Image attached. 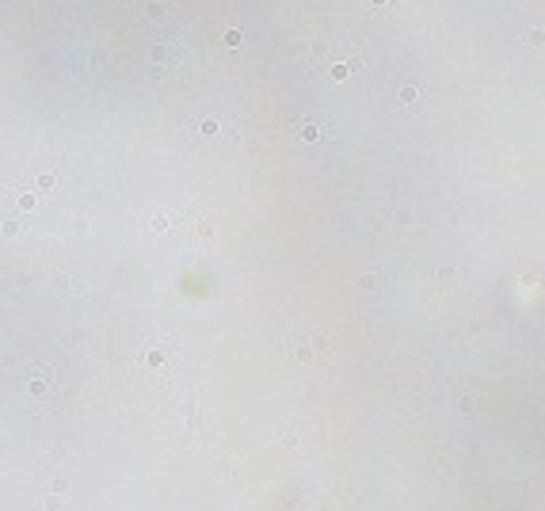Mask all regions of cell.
<instances>
[{
	"label": "cell",
	"mask_w": 545,
	"mask_h": 511,
	"mask_svg": "<svg viewBox=\"0 0 545 511\" xmlns=\"http://www.w3.org/2000/svg\"><path fill=\"white\" fill-rule=\"evenodd\" d=\"M370 4H374V8H385V4H389V0H370Z\"/></svg>",
	"instance_id": "9a60e30c"
},
{
	"label": "cell",
	"mask_w": 545,
	"mask_h": 511,
	"mask_svg": "<svg viewBox=\"0 0 545 511\" xmlns=\"http://www.w3.org/2000/svg\"><path fill=\"white\" fill-rule=\"evenodd\" d=\"M298 137L302 141H320V137H332V126L324 122V126H316V122H305L302 130H298Z\"/></svg>",
	"instance_id": "5b68a950"
},
{
	"label": "cell",
	"mask_w": 545,
	"mask_h": 511,
	"mask_svg": "<svg viewBox=\"0 0 545 511\" xmlns=\"http://www.w3.org/2000/svg\"><path fill=\"white\" fill-rule=\"evenodd\" d=\"M175 351V340H160V343H149V351H145V366L149 370H160V366H168V355Z\"/></svg>",
	"instance_id": "3957f363"
},
{
	"label": "cell",
	"mask_w": 545,
	"mask_h": 511,
	"mask_svg": "<svg viewBox=\"0 0 545 511\" xmlns=\"http://www.w3.org/2000/svg\"><path fill=\"white\" fill-rule=\"evenodd\" d=\"M27 393L34 397V401H42V397L50 393V370H38V374L27 381Z\"/></svg>",
	"instance_id": "277c9868"
},
{
	"label": "cell",
	"mask_w": 545,
	"mask_h": 511,
	"mask_svg": "<svg viewBox=\"0 0 545 511\" xmlns=\"http://www.w3.org/2000/svg\"><path fill=\"white\" fill-rule=\"evenodd\" d=\"M397 100H401V107H412V103H416V84H401Z\"/></svg>",
	"instance_id": "8992f818"
},
{
	"label": "cell",
	"mask_w": 545,
	"mask_h": 511,
	"mask_svg": "<svg viewBox=\"0 0 545 511\" xmlns=\"http://www.w3.org/2000/svg\"><path fill=\"white\" fill-rule=\"evenodd\" d=\"M153 229H157V233H164V229H172V218H157V221H153Z\"/></svg>",
	"instance_id": "7c38bea8"
},
{
	"label": "cell",
	"mask_w": 545,
	"mask_h": 511,
	"mask_svg": "<svg viewBox=\"0 0 545 511\" xmlns=\"http://www.w3.org/2000/svg\"><path fill=\"white\" fill-rule=\"evenodd\" d=\"M38 191H54V175H50V172L38 175Z\"/></svg>",
	"instance_id": "ba28073f"
},
{
	"label": "cell",
	"mask_w": 545,
	"mask_h": 511,
	"mask_svg": "<svg viewBox=\"0 0 545 511\" xmlns=\"http://www.w3.org/2000/svg\"><path fill=\"white\" fill-rule=\"evenodd\" d=\"M225 46H240V31H225Z\"/></svg>",
	"instance_id": "8fae6325"
},
{
	"label": "cell",
	"mask_w": 545,
	"mask_h": 511,
	"mask_svg": "<svg viewBox=\"0 0 545 511\" xmlns=\"http://www.w3.org/2000/svg\"><path fill=\"white\" fill-rule=\"evenodd\" d=\"M458 409H461V416H473V412H477V397H461Z\"/></svg>",
	"instance_id": "52a82bcc"
},
{
	"label": "cell",
	"mask_w": 545,
	"mask_h": 511,
	"mask_svg": "<svg viewBox=\"0 0 545 511\" xmlns=\"http://www.w3.org/2000/svg\"><path fill=\"white\" fill-rule=\"evenodd\" d=\"M286 351H290V359L294 363H316V359H324L328 355V340L320 336V332H305V328H298V332H290L286 336Z\"/></svg>",
	"instance_id": "7a4b0ae2"
},
{
	"label": "cell",
	"mask_w": 545,
	"mask_h": 511,
	"mask_svg": "<svg viewBox=\"0 0 545 511\" xmlns=\"http://www.w3.org/2000/svg\"><path fill=\"white\" fill-rule=\"evenodd\" d=\"M313 61L324 65L328 80H347V76L362 73V58L355 50V38H320V42H313Z\"/></svg>",
	"instance_id": "6da1fadb"
},
{
	"label": "cell",
	"mask_w": 545,
	"mask_h": 511,
	"mask_svg": "<svg viewBox=\"0 0 545 511\" xmlns=\"http://www.w3.org/2000/svg\"><path fill=\"white\" fill-rule=\"evenodd\" d=\"M214 134H217V122H214V118H206V122H202V137H214Z\"/></svg>",
	"instance_id": "30bf717a"
},
{
	"label": "cell",
	"mask_w": 545,
	"mask_h": 511,
	"mask_svg": "<svg viewBox=\"0 0 545 511\" xmlns=\"http://www.w3.org/2000/svg\"><path fill=\"white\" fill-rule=\"evenodd\" d=\"M42 508H46V511H58V508H61V500H58V496H46V500H42Z\"/></svg>",
	"instance_id": "4fadbf2b"
},
{
	"label": "cell",
	"mask_w": 545,
	"mask_h": 511,
	"mask_svg": "<svg viewBox=\"0 0 545 511\" xmlns=\"http://www.w3.org/2000/svg\"><path fill=\"white\" fill-rule=\"evenodd\" d=\"M19 206L23 210H34V195H19Z\"/></svg>",
	"instance_id": "5bb4252c"
},
{
	"label": "cell",
	"mask_w": 545,
	"mask_h": 511,
	"mask_svg": "<svg viewBox=\"0 0 545 511\" xmlns=\"http://www.w3.org/2000/svg\"><path fill=\"white\" fill-rule=\"evenodd\" d=\"M526 42H530V46H545V31H530Z\"/></svg>",
	"instance_id": "9c48e42d"
}]
</instances>
